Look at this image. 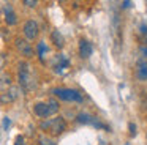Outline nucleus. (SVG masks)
Instances as JSON below:
<instances>
[{
	"mask_svg": "<svg viewBox=\"0 0 147 145\" xmlns=\"http://www.w3.org/2000/svg\"><path fill=\"white\" fill-rule=\"evenodd\" d=\"M68 66H70V62H68L63 55H59V65H55V71L60 72L63 68H68Z\"/></svg>",
	"mask_w": 147,
	"mask_h": 145,
	"instance_id": "obj_13",
	"label": "nucleus"
},
{
	"mask_svg": "<svg viewBox=\"0 0 147 145\" xmlns=\"http://www.w3.org/2000/svg\"><path fill=\"white\" fill-rule=\"evenodd\" d=\"M14 145H24V136H16V139H14Z\"/></svg>",
	"mask_w": 147,
	"mask_h": 145,
	"instance_id": "obj_17",
	"label": "nucleus"
},
{
	"mask_svg": "<svg viewBox=\"0 0 147 145\" xmlns=\"http://www.w3.org/2000/svg\"><path fill=\"white\" fill-rule=\"evenodd\" d=\"M51 41L54 43V46L57 47V49H62V47L65 46V40H63V35L60 33L59 30H54L51 33Z\"/></svg>",
	"mask_w": 147,
	"mask_h": 145,
	"instance_id": "obj_12",
	"label": "nucleus"
},
{
	"mask_svg": "<svg viewBox=\"0 0 147 145\" xmlns=\"http://www.w3.org/2000/svg\"><path fill=\"white\" fill-rule=\"evenodd\" d=\"M10 125H11L10 118H8V117H5V118H3V128H5V129H8V128H10Z\"/></svg>",
	"mask_w": 147,
	"mask_h": 145,
	"instance_id": "obj_19",
	"label": "nucleus"
},
{
	"mask_svg": "<svg viewBox=\"0 0 147 145\" xmlns=\"http://www.w3.org/2000/svg\"><path fill=\"white\" fill-rule=\"evenodd\" d=\"M16 47H18V50L21 52V55H24L26 58L33 57V47H32V44H30L27 40H21V38H18L16 40Z\"/></svg>",
	"mask_w": 147,
	"mask_h": 145,
	"instance_id": "obj_6",
	"label": "nucleus"
},
{
	"mask_svg": "<svg viewBox=\"0 0 147 145\" xmlns=\"http://www.w3.org/2000/svg\"><path fill=\"white\" fill-rule=\"evenodd\" d=\"M16 98H18V90L16 88H11V90H8V91H3V93H0V106L11 104Z\"/></svg>",
	"mask_w": 147,
	"mask_h": 145,
	"instance_id": "obj_7",
	"label": "nucleus"
},
{
	"mask_svg": "<svg viewBox=\"0 0 147 145\" xmlns=\"http://www.w3.org/2000/svg\"><path fill=\"white\" fill-rule=\"evenodd\" d=\"M141 54H142L144 57H147V46H142V47H141Z\"/></svg>",
	"mask_w": 147,
	"mask_h": 145,
	"instance_id": "obj_21",
	"label": "nucleus"
},
{
	"mask_svg": "<svg viewBox=\"0 0 147 145\" xmlns=\"http://www.w3.org/2000/svg\"><path fill=\"white\" fill-rule=\"evenodd\" d=\"M76 120L79 123H82V125H92V126H95V123L98 122V118H96V117L90 115V113H87V112H81L79 115H78Z\"/></svg>",
	"mask_w": 147,
	"mask_h": 145,
	"instance_id": "obj_11",
	"label": "nucleus"
},
{
	"mask_svg": "<svg viewBox=\"0 0 147 145\" xmlns=\"http://www.w3.org/2000/svg\"><path fill=\"white\" fill-rule=\"evenodd\" d=\"M22 32H24V35H26L27 41H32V40H35V38L38 36L40 27H38V24H36L35 21H32V19H30V21H27L26 24H24Z\"/></svg>",
	"mask_w": 147,
	"mask_h": 145,
	"instance_id": "obj_5",
	"label": "nucleus"
},
{
	"mask_svg": "<svg viewBox=\"0 0 147 145\" xmlns=\"http://www.w3.org/2000/svg\"><path fill=\"white\" fill-rule=\"evenodd\" d=\"M3 66V55H0V68Z\"/></svg>",
	"mask_w": 147,
	"mask_h": 145,
	"instance_id": "obj_22",
	"label": "nucleus"
},
{
	"mask_svg": "<svg viewBox=\"0 0 147 145\" xmlns=\"http://www.w3.org/2000/svg\"><path fill=\"white\" fill-rule=\"evenodd\" d=\"M54 96H57L62 101H68V103H82L84 96L74 88H54L52 90Z\"/></svg>",
	"mask_w": 147,
	"mask_h": 145,
	"instance_id": "obj_3",
	"label": "nucleus"
},
{
	"mask_svg": "<svg viewBox=\"0 0 147 145\" xmlns=\"http://www.w3.org/2000/svg\"><path fill=\"white\" fill-rule=\"evenodd\" d=\"M18 77H19V84L24 90H32L33 88V77L30 72V65L27 62L19 63V71H18Z\"/></svg>",
	"mask_w": 147,
	"mask_h": 145,
	"instance_id": "obj_4",
	"label": "nucleus"
},
{
	"mask_svg": "<svg viewBox=\"0 0 147 145\" xmlns=\"http://www.w3.org/2000/svg\"><path fill=\"white\" fill-rule=\"evenodd\" d=\"M3 16H5V22H7L8 25H14L18 22V16H16V13H14V9L11 5H5Z\"/></svg>",
	"mask_w": 147,
	"mask_h": 145,
	"instance_id": "obj_10",
	"label": "nucleus"
},
{
	"mask_svg": "<svg viewBox=\"0 0 147 145\" xmlns=\"http://www.w3.org/2000/svg\"><path fill=\"white\" fill-rule=\"evenodd\" d=\"M36 0H24V5H27V6H30V8H33V6H36Z\"/></svg>",
	"mask_w": 147,
	"mask_h": 145,
	"instance_id": "obj_18",
	"label": "nucleus"
},
{
	"mask_svg": "<svg viewBox=\"0 0 147 145\" xmlns=\"http://www.w3.org/2000/svg\"><path fill=\"white\" fill-rule=\"evenodd\" d=\"M79 54H81V57H82V58H89V57L93 54L92 43H90V41H87V40H81L79 41Z\"/></svg>",
	"mask_w": 147,
	"mask_h": 145,
	"instance_id": "obj_8",
	"label": "nucleus"
},
{
	"mask_svg": "<svg viewBox=\"0 0 147 145\" xmlns=\"http://www.w3.org/2000/svg\"><path fill=\"white\" fill-rule=\"evenodd\" d=\"M128 129H130V134H131V136H136V134H138L136 125H134V123H128Z\"/></svg>",
	"mask_w": 147,
	"mask_h": 145,
	"instance_id": "obj_16",
	"label": "nucleus"
},
{
	"mask_svg": "<svg viewBox=\"0 0 147 145\" xmlns=\"http://www.w3.org/2000/svg\"><path fill=\"white\" fill-rule=\"evenodd\" d=\"M38 142L40 145H55V140L52 137H49V136H40Z\"/></svg>",
	"mask_w": 147,
	"mask_h": 145,
	"instance_id": "obj_14",
	"label": "nucleus"
},
{
	"mask_svg": "<svg viewBox=\"0 0 147 145\" xmlns=\"http://www.w3.org/2000/svg\"><path fill=\"white\" fill-rule=\"evenodd\" d=\"M131 6V2L130 0H125V2H122V8H130Z\"/></svg>",
	"mask_w": 147,
	"mask_h": 145,
	"instance_id": "obj_20",
	"label": "nucleus"
},
{
	"mask_svg": "<svg viewBox=\"0 0 147 145\" xmlns=\"http://www.w3.org/2000/svg\"><path fill=\"white\" fill-rule=\"evenodd\" d=\"M33 112L40 118H48L59 112V103L55 99H49L48 103H36L33 106Z\"/></svg>",
	"mask_w": 147,
	"mask_h": 145,
	"instance_id": "obj_2",
	"label": "nucleus"
},
{
	"mask_svg": "<svg viewBox=\"0 0 147 145\" xmlns=\"http://www.w3.org/2000/svg\"><path fill=\"white\" fill-rule=\"evenodd\" d=\"M40 128H41L43 131L49 132L51 136H60L63 131H67V122H65L62 117H54V118L41 122Z\"/></svg>",
	"mask_w": 147,
	"mask_h": 145,
	"instance_id": "obj_1",
	"label": "nucleus"
},
{
	"mask_svg": "<svg viewBox=\"0 0 147 145\" xmlns=\"http://www.w3.org/2000/svg\"><path fill=\"white\" fill-rule=\"evenodd\" d=\"M45 52H46V44L41 41V43H38V57H40V58H43Z\"/></svg>",
	"mask_w": 147,
	"mask_h": 145,
	"instance_id": "obj_15",
	"label": "nucleus"
},
{
	"mask_svg": "<svg viewBox=\"0 0 147 145\" xmlns=\"http://www.w3.org/2000/svg\"><path fill=\"white\" fill-rule=\"evenodd\" d=\"M136 77L138 81H147V60H139L136 63Z\"/></svg>",
	"mask_w": 147,
	"mask_h": 145,
	"instance_id": "obj_9",
	"label": "nucleus"
}]
</instances>
